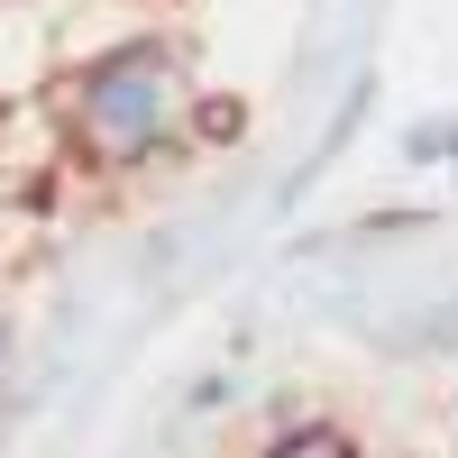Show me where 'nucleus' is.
Listing matches in <instances>:
<instances>
[{"instance_id":"nucleus-5","label":"nucleus","mask_w":458,"mask_h":458,"mask_svg":"<svg viewBox=\"0 0 458 458\" xmlns=\"http://www.w3.org/2000/svg\"><path fill=\"white\" fill-rule=\"evenodd\" d=\"M239 403H248V376H239V358H220V367H202L193 386H183V403H174V431L220 422V412H239Z\"/></svg>"},{"instance_id":"nucleus-4","label":"nucleus","mask_w":458,"mask_h":458,"mask_svg":"<svg viewBox=\"0 0 458 458\" xmlns=\"http://www.w3.org/2000/svg\"><path fill=\"white\" fill-rule=\"evenodd\" d=\"M394 157L412 174H458V110H422V120H403Z\"/></svg>"},{"instance_id":"nucleus-2","label":"nucleus","mask_w":458,"mask_h":458,"mask_svg":"<svg viewBox=\"0 0 458 458\" xmlns=\"http://www.w3.org/2000/svg\"><path fill=\"white\" fill-rule=\"evenodd\" d=\"M367 110H376V73H358V83H349V92H339V110H330V129L312 138V157H302V165L284 174V193H276L284 211H293V202H302V193H312V183H321V174H330L339 157H349V147H358V129H367Z\"/></svg>"},{"instance_id":"nucleus-6","label":"nucleus","mask_w":458,"mask_h":458,"mask_svg":"<svg viewBox=\"0 0 458 458\" xmlns=\"http://www.w3.org/2000/svg\"><path fill=\"white\" fill-rule=\"evenodd\" d=\"M10 412H19V394H10V376H0V431H10Z\"/></svg>"},{"instance_id":"nucleus-3","label":"nucleus","mask_w":458,"mask_h":458,"mask_svg":"<svg viewBox=\"0 0 458 458\" xmlns=\"http://www.w3.org/2000/svg\"><path fill=\"white\" fill-rule=\"evenodd\" d=\"M248 458H367L349 422H330V412H293V422H266Z\"/></svg>"},{"instance_id":"nucleus-1","label":"nucleus","mask_w":458,"mask_h":458,"mask_svg":"<svg viewBox=\"0 0 458 458\" xmlns=\"http://www.w3.org/2000/svg\"><path fill=\"white\" fill-rule=\"evenodd\" d=\"M47 110L64 129V165L92 174V183H147L183 157H202V73L193 47L174 28H129V37H101V47L64 55Z\"/></svg>"},{"instance_id":"nucleus-7","label":"nucleus","mask_w":458,"mask_h":458,"mask_svg":"<svg viewBox=\"0 0 458 458\" xmlns=\"http://www.w3.org/2000/svg\"><path fill=\"white\" fill-rule=\"evenodd\" d=\"M449 422H458V386H449Z\"/></svg>"}]
</instances>
